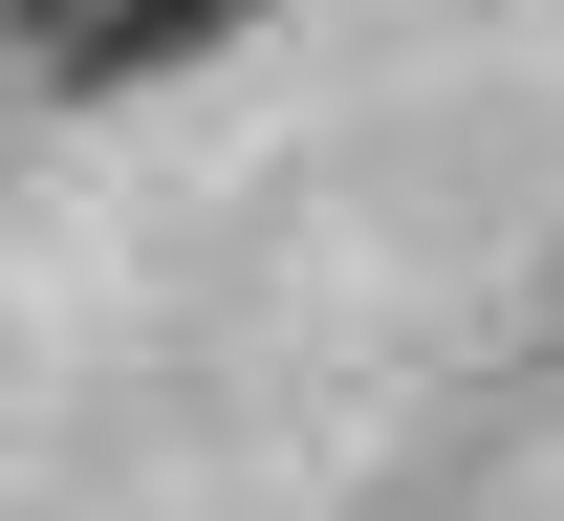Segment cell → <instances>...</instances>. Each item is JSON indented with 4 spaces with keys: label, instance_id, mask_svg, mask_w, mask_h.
Here are the masks:
<instances>
[{
    "label": "cell",
    "instance_id": "6da1fadb",
    "mask_svg": "<svg viewBox=\"0 0 564 521\" xmlns=\"http://www.w3.org/2000/svg\"><path fill=\"white\" fill-rule=\"evenodd\" d=\"M217 22H261V0H109V22H66V87H152V66H196Z\"/></svg>",
    "mask_w": 564,
    "mask_h": 521
}]
</instances>
